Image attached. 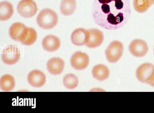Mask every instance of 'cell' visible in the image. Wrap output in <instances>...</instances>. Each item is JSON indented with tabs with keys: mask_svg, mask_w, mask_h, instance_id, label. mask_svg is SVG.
<instances>
[{
	"mask_svg": "<svg viewBox=\"0 0 154 113\" xmlns=\"http://www.w3.org/2000/svg\"><path fill=\"white\" fill-rule=\"evenodd\" d=\"M101 4L100 12L95 13L97 24L107 29L116 28L124 19L121 10L124 7L122 0H98Z\"/></svg>",
	"mask_w": 154,
	"mask_h": 113,
	"instance_id": "cell-1",
	"label": "cell"
},
{
	"mask_svg": "<svg viewBox=\"0 0 154 113\" xmlns=\"http://www.w3.org/2000/svg\"><path fill=\"white\" fill-rule=\"evenodd\" d=\"M58 21V17L56 13L48 8L45 9L39 13L37 18L38 25L42 28L48 29L54 27Z\"/></svg>",
	"mask_w": 154,
	"mask_h": 113,
	"instance_id": "cell-2",
	"label": "cell"
},
{
	"mask_svg": "<svg viewBox=\"0 0 154 113\" xmlns=\"http://www.w3.org/2000/svg\"><path fill=\"white\" fill-rule=\"evenodd\" d=\"M136 75L139 81L149 84L154 76V65L149 63L141 64L137 69Z\"/></svg>",
	"mask_w": 154,
	"mask_h": 113,
	"instance_id": "cell-3",
	"label": "cell"
},
{
	"mask_svg": "<svg viewBox=\"0 0 154 113\" xmlns=\"http://www.w3.org/2000/svg\"><path fill=\"white\" fill-rule=\"evenodd\" d=\"M123 50L122 43L117 41L111 42L105 51L107 59L111 63L116 62L122 55Z\"/></svg>",
	"mask_w": 154,
	"mask_h": 113,
	"instance_id": "cell-4",
	"label": "cell"
},
{
	"mask_svg": "<svg viewBox=\"0 0 154 113\" xmlns=\"http://www.w3.org/2000/svg\"><path fill=\"white\" fill-rule=\"evenodd\" d=\"M35 3L32 0H22L17 6V11L20 14L25 18L33 16L37 11Z\"/></svg>",
	"mask_w": 154,
	"mask_h": 113,
	"instance_id": "cell-5",
	"label": "cell"
},
{
	"mask_svg": "<svg viewBox=\"0 0 154 113\" xmlns=\"http://www.w3.org/2000/svg\"><path fill=\"white\" fill-rule=\"evenodd\" d=\"M20 56L19 49L15 46L10 45L4 49L2 54L3 61L8 64L15 63L19 60Z\"/></svg>",
	"mask_w": 154,
	"mask_h": 113,
	"instance_id": "cell-6",
	"label": "cell"
},
{
	"mask_svg": "<svg viewBox=\"0 0 154 113\" xmlns=\"http://www.w3.org/2000/svg\"><path fill=\"white\" fill-rule=\"evenodd\" d=\"M72 66L77 70H82L85 69L88 66L89 58L85 53L78 51L75 53L70 59Z\"/></svg>",
	"mask_w": 154,
	"mask_h": 113,
	"instance_id": "cell-7",
	"label": "cell"
},
{
	"mask_svg": "<svg viewBox=\"0 0 154 113\" xmlns=\"http://www.w3.org/2000/svg\"><path fill=\"white\" fill-rule=\"evenodd\" d=\"M28 28L22 23H15L9 28L10 35L14 40L21 42L27 35Z\"/></svg>",
	"mask_w": 154,
	"mask_h": 113,
	"instance_id": "cell-8",
	"label": "cell"
},
{
	"mask_svg": "<svg viewBox=\"0 0 154 113\" xmlns=\"http://www.w3.org/2000/svg\"><path fill=\"white\" fill-rule=\"evenodd\" d=\"M129 49L133 55L137 57H142L146 54L148 48L147 43L144 40L136 39L131 43Z\"/></svg>",
	"mask_w": 154,
	"mask_h": 113,
	"instance_id": "cell-9",
	"label": "cell"
},
{
	"mask_svg": "<svg viewBox=\"0 0 154 113\" xmlns=\"http://www.w3.org/2000/svg\"><path fill=\"white\" fill-rule=\"evenodd\" d=\"M29 83L32 86L38 87L43 86L46 82V77L41 71L35 70L29 73L27 76Z\"/></svg>",
	"mask_w": 154,
	"mask_h": 113,
	"instance_id": "cell-10",
	"label": "cell"
},
{
	"mask_svg": "<svg viewBox=\"0 0 154 113\" xmlns=\"http://www.w3.org/2000/svg\"><path fill=\"white\" fill-rule=\"evenodd\" d=\"M88 31L89 37L86 46L90 48H94L100 46L103 40L102 33L95 29H89Z\"/></svg>",
	"mask_w": 154,
	"mask_h": 113,
	"instance_id": "cell-11",
	"label": "cell"
},
{
	"mask_svg": "<svg viewBox=\"0 0 154 113\" xmlns=\"http://www.w3.org/2000/svg\"><path fill=\"white\" fill-rule=\"evenodd\" d=\"M89 37L88 30L82 28L75 30L71 36V40L74 45L80 46L86 44Z\"/></svg>",
	"mask_w": 154,
	"mask_h": 113,
	"instance_id": "cell-12",
	"label": "cell"
},
{
	"mask_svg": "<svg viewBox=\"0 0 154 113\" xmlns=\"http://www.w3.org/2000/svg\"><path fill=\"white\" fill-rule=\"evenodd\" d=\"M64 66L63 61L59 58H53L49 59L47 64V68L51 74L58 75L63 71Z\"/></svg>",
	"mask_w": 154,
	"mask_h": 113,
	"instance_id": "cell-13",
	"label": "cell"
},
{
	"mask_svg": "<svg viewBox=\"0 0 154 113\" xmlns=\"http://www.w3.org/2000/svg\"><path fill=\"white\" fill-rule=\"evenodd\" d=\"M42 45L45 50L49 52H53L59 48L60 42L57 37L53 35H49L43 39Z\"/></svg>",
	"mask_w": 154,
	"mask_h": 113,
	"instance_id": "cell-14",
	"label": "cell"
},
{
	"mask_svg": "<svg viewBox=\"0 0 154 113\" xmlns=\"http://www.w3.org/2000/svg\"><path fill=\"white\" fill-rule=\"evenodd\" d=\"M109 74L108 68L104 65L99 64L94 66L92 70L93 76L97 80L102 81L108 78Z\"/></svg>",
	"mask_w": 154,
	"mask_h": 113,
	"instance_id": "cell-15",
	"label": "cell"
},
{
	"mask_svg": "<svg viewBox=\"0 0 154 113\" xmlns=\"http://www.w3.org/2000/svg\"><path fill=\"white\" fill-rule=\"evenodd\" d=\"M13 13V8L11 4L7 1L0 3V19L5 20L10 18Z\"/></svg>",
	"mask_w": 154,
	"mask_h": 113,
	"instance_id": "cell-16",
	"label": "cell"
},
{
	"mask_svg": "<svg viewBox=\"0 0 154 113\" xmlns=\"http://www.w3.org/2000/svg\"><path fill=\"white\" fill-rule=\"evenodd\" d=\"M76 8L75 0H62L60 9L61 13L63 15H69L73 13Z\"/></svg>",
	"mask_w": 154,
	"mask_h": 113,
	"instance_id": "cell-17",
	"label": "cell"
},
{
	"mask_svg": "<svg viewBox=\"0 0 154 113\" xmlns=\"http://www.w3.org/2000/svg\"><path fill=\"white\" fill-rule=\"evenodd\" d=\"M15 86V81L14 77L9 74L2 76L0 78V88L4 91L12 90Z\"/></svg>",
	"mask_w": 154,
	"mask_h": 113,
	"instance_id": "cell-18",
	"label": "cell"
},
{
	"mask_svg": "<svg viewBox=\"0 0 154 113\" xmlns=\"http://www.w3.org/2000/svg\"><path fill=\"white\" fill-rule=\"evenodd\" d=\"M154 0H134L135 10L138 12H144L153 3Z\"/></svg>",
	"mask_w": 154,
	"mask_h": 113,
	"instance_id": "cell-19",
	"label": "cell"
},
{
	"mask_svg": "<svg viewBox=\"0 0 154 113\" xmlns=\"http://www.w3.org/2000/svg\"><path fill=\"white\" fill-rule=\"evenodd\" d=\"M77 77L72 74H68L63 77V82L64 86L67 88L72 89L75 88L78 83Z\"/></svg>",
	"mask_w": 154,
	"mask_h": 113,
	"instance_id": "cell-20",
	"label": "cell"
},
{
	"mask_svg": "<svg viewBox=\"0 0 154 113\" xmlns=\"http://www.w3.org/2000/svg\"><path fill=\"white\" fill-rule=\"evenodd\" d=\"M36 38L37 33L35 30L32 28H28L26 36L21 42L25 45H31L35 41Z\"/></svg>",
	"mask_w": 154,
	"mask_h": 113,
	"instance_id": "cell-21",
	"label": "cell"
},
{
	"mask_svg": "<svg viewBox=\"0 0 154 113\" xmlns=\"http://www.w3.org/2000/svg\"><path fill=\"white\" fill-rule=\"evenodd\" d=\"M151 86L154 87V77L151 82L149 84Z\"/></svg>",
	"mask_w": 154,
	"mask_h": 113,
	"instance_id": "cell-22",
	"label": "cell"
}]
</instances>
